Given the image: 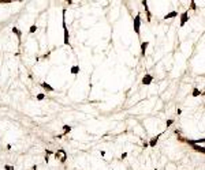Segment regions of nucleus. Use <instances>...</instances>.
Masks as SVG:
<instances>
[{
    "label": "nucleus",
    "instance_id": "f257e3e1",
    "mask_svg": "<svg viewBox=\"0 0 205 170\" xmlns=\"http://www.w3.org/2000/svg\"><path fill=\"white\" fill-rule=\"evenodd\" d=\"M140 25H141V18H140V15H137V17L134 18V30H136L137 34H140Z\"/></svg>",
    "mask_w": 205,
    "mask_h": 170
},
{
    "label": "nucleus",
    "instance_id": "f03ea898",
    "mask_svg": "<svg viewBox=\"0 0 205 170\" xmlns=\"http://www.w3.org/2000/svg\"><path fill=\"white\" fill-rule=\"evenodd\" d=\"M152 80H153V76H152V75H146V76H144L142 83L144 85H151Z\"/></svg>",
    "mask_w": 205,
    "mask_h": 170
},
{
    "label": "nucleus",
    "instance_id": "7ed1b4c3",
    "mask_svg": "<svg viewBox=\"0 0 205 170\" xmlns=\"http://www.w3.org/2000/svg\"><path fill=\"white\" fill-rule=\"evenodd\" d=\"M189 19V17H187V12H185V14H182V19H181V26H183L186 23V21Z\"/></svg>",
    "mask_w": 205,
    "mask_h": 170
},
{
    "label": "nucleus",
    "instance_id": "20e7f679",
    "mask_svg": "<svg viewBox=\"0 0 205 170\" xmlns=\"http://www.w3.org/2000/svg\"><path fill=\"white\" fill-rule=\"evenodd\" d=\"M146 48H148V42L145 41V42L141 44V53H142V56L145 55V51H146Z\"/></svg>",
    "mask_w": 205,
    "mask_h": 170
},
{
    "label": "nucleus",
    "instance_id": "39448f33",
    "mask_svg": "<svg viewBox=\"0 0 205 170\" xmlns=\"http://www.w3.org/2000/svg\"><path fill=\"white\" fill-rule=\"evenodd\" d=\"M177 15H178V12H177V11H172V12H170V14H167V15H166V17H164V18H166V19H171V18H174V17H177Z\"/></svg>",
    "mask_w": 205,
    "mask_h": 170
},
{
    "label": "nucleus",
    "instance_id": "423d86ee",
    "mask_svg": "<svg viewBox=\"0 0 205 170\" xmlns=\"http://www.w3.org/2000/svg\"><path fill=\"white\" fill-rule=\"evenodd\" d=\"M64 44L69 45L70 41H69V32H67V27H64Z\"/></svg>",
    "mask_w": 205,
    "mask_h": 170
},
{
    "label": "nucleus",
    "instance_id": "0eeeda50",
    "mask_svg": "<svg viewBox=\"0 0 205 170\" xmlns=\"http://www.w3.org/2000/svg\"><path fill=\"white\" fill-rule=\"evenodd\" d=\"M157 139H159V136H156V138H153L151 142H149V146L151 147H155L156 146V143H157Z\"/></svg>",
    "mask_w": 205,
    "mask_h": 170
},
{
    "label": "nucleus",
    "instance_id": "6e6552de",
    "mask_svg": "<svg viewBox=\"0 0 205 170\" xmlns=\"http://www.w3.org/2000/svg\"><path fill=\"white\" fill-rule=\"evenodd\" d=\"M71 72H73L74 75L78 74V72H79V67H78V66H74V67L71 68Z\"/></svg>",
    "mask_w": 205,
    "mask_h": 170
},
{
    "label": "nucleus",
    "instance_id": "1a4fd4ad",
    "mask_svg": "<svg viewBox=\"0 0 205 170\" xmlns=\"http://www.w3.org/2000/svg\"><path fill=\"white\" fill-rule=\"evenodd\" d=\"M43 87L44 89H47L48 91H54V87H51L49 85H47V83H43Z\"/></svg>",
    "mask_w": 205,
    "mask_h": 170
},
{
    "label": "nucleus",
    "instance_id": "9d476101",
    "mask_svg": "<svg viewBox=\"0 0 205 170\" xmlns=\"http://www.w3.org/2000/svg\"><path fill=\"white\" fill-rule=\"evenodd\" d=\"M198 95H200V90L194 89V90H193V97H198Z\"/></svg>",
    "mask_w": 205,
    "mask_h": 170
},
{
    "label": "nucleus",
    "instance_id": "9b49d317",
    "mask_svg": "<svg viewBox=\"0 0 205 170\" xmlns=\"http://www.w3.org/2000/svg\"><path fill=\"white\" fill-rule=\"evenodd\" d=\"M44 97H45V95H44V94H38V95H37V100L41 101V100H44Z\"/></svg>",
    "mask_w": 205,
    "mask_h": 170
},
{
    "label": "nucleus",
    "instance_id": "f8f14e48",
    "mask_svg": "<svg viewBox=\"0 0 205 170\" xmlns=\"http://www.w3.org/2000/svg\"><path fill=\"white\" fill-rule=\"evenodd\" d=\"M13 32H14V33H17V34H18V37H21V32H19V30H18V29L14 27V29H13Z\"/></svg>",
    "mask_w": 205,
    "mask_h": 170
},
{
    "label": "nucleus",
    "instance_id": "ddd939ff",
    "mask_svg": "<svg viewBox=\"0 0 205 170\" xmlns=\"http://www.w3.org/2000/svg\"><path fill=\"white\" fill-rule=\"evenodd\" d=\"M4 168H6V170H14V168L13 166H10V165H6Z\"/></svg>",
    "mask_w": 205,
    "mask_h": 170
},
{
    "label": "nucleus",
    "instance_id": "4468645a",
    "mask_svg": "<svg viewBox=\"0 0 205 170\" xmlns=\"http://www.w3.org/2000/svg\"><path fill=\"white\" fill-rule=\"evenodd\" d=\"M36 29H37L36 26H32V27H30V33H34V32H36Z\"/></svg>",
    "mask_w": 205,
    "mask_h": 170
},
{
    "label": "nucleus",
    "instance_id": "2eb2a0df",
    "mask_svg": "<svg viewBox=\"0 0 205 170\" xmlns=\"http://www.w3.org/2000/svg\"><path fill=\"white\" fill-rule=\"evenodd\" d=\"M172 123H174V120H168V121H167V125H171Z\"/></svg>",
    "mask_w": 205,
    "mask_h": 170
}]
</instances>
